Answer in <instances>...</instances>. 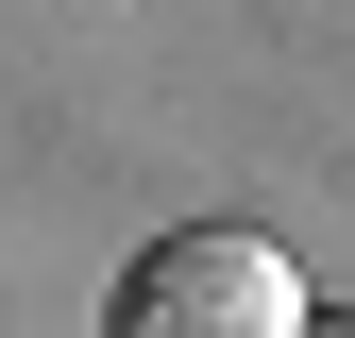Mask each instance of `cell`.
<instances>
[{"label":"cell","mask_w":355,"mask_h":338,"mask_svg":"<svg viewBox=\"0 0 355 338\" xmlns=\"http://www.w3.org/2000/svg\"><path fill=\"white\" fill-rule=\"evenodd\" d=\"M102 338H304V287H288L271 237L187 220V237H153L136 271H119V321Z\"/></svg>","instance_id":"obj_1"},{"label":"cell","mask_w":355,"mask_h":338,"mask_svg":"<svg viewBox=\"0 0 355 338\" xmlns=\"http://www.w3.org/2000/svg\"><path fill=\"white\" fill-rule=\"evenodd\" d=\"M322 338H355V321H322Z\"/></svg>","instance_id":"obj_2"}]
</instances>
